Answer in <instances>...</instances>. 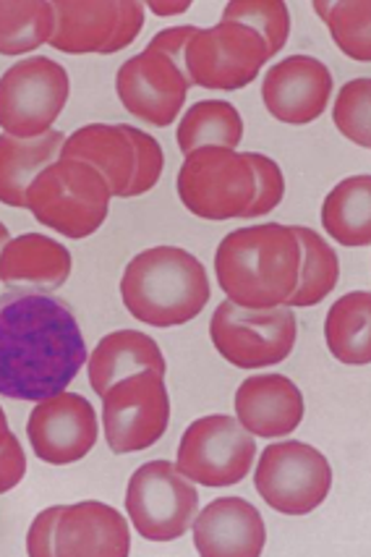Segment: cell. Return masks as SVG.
I'll list each match as a JSON object with an SVG mask.
<instances>
[{
    "label": "cell",
    "instance_id": "6da1fadb",
    "mask_svg": "<svg viewBox=\"0 0 371 557\" xmlns=\"http://www.w3.org/2000/svg\"><path fill=\"white\" fill-rule=\"evenodd\" d=\"M84 364L87 343L66 304L29 288L0 296V395L53 398Z\"/></svg>",
    "mask_w": 371,
    "mask_h": 557
},
{
    "label": "cell",
    "instance_id": "7a4b0ae2",
    "mask_svg": "<svg viewBox=\"0 0 371 557\" xmlns=\"http://www.w3.org/2000/svg\"><path fill=\"white\" fill-rule=\"evenodd\" d=\"M298 270L301 246L290 225L280 223L227 233L214 255V275L227 301L257 312L288 304Z\"/></svg>",
    "mask_w": 371,
    "mask_h": 557
},
{
    "label": "cell",
    "instance_id": "3957f363",
    "mask_svg": "<svg viewBox=\"0 0 371 557\" xmlns=\"http://www.w3.org/2000/svg\"><path fill=\"white\" fill-rule=\"evenodd\" d=\"M121 296L139 322L178 327L201 314L212 288L205 264L181 246H152L126 264Z\"/></svg>",
    "mask_w": 371,
    "mask_h": 557
},
{
    "label": "cell",
    "instance_id": "277c9868",
    "mask_svg": "<svg viewBox=\"0 0 371 557\" xmlns=\"http://www.w3.org/2000/svg\"><path fill=\"white\" fill-rule=\"evenodd\" d=\"M61 158L89 163L113 197H139L154 189L165 168L160 141L126 123H89L63 141Z\"/></svg>",
    "mask_w": 371,
    "mask_h": 557
},
{
    "label": "cell",
    "instance_id": "5b68a950",
    "mask_svg": "<svg viewBox=\"0 0 371 557\" xmlns=\"http://www.w3.org/2000/svg\"><path fill=\"white\" fill-rule=\"evenodd\" d=\"M110 197L106 178L92 165L58 158L29 184L27 207L42 225L79 242L106 223Z\"/></svg>",
    "mask_w": 371,
    "mask_h": 557
},
{
    "label": "cell",
    "instance_id": "8992f818",
    "mask_svg": "<svg viewBox=\"0 0 371 557\" xmlns=\"http://www.w3.org/2000/svg\"><path fill=\"white\" fill-rule=\"evenodd\" d=\"M128 549L126 518L97 500L53 505L32 521L27 534L32 557H126Z\"/></svg>",
    "mask_w": 371,
    "mask_h": 557
},
{
    "label": "cell",
    "instance_id": "52a82bcc",
    "mask_svg": "<svg viewBox=\"0 0 371 557\" xmlns=\"http://www.w3.org/2000/svg\"><path fill=\"white\" fill-rule=\"evenodd\" d=\"M178 197L201 220L244 218L257 194L249 154L227 147H201L178 171Z\"/></svg>",
    "mask_w": 371,
    "mask_h": 557
},
{
    "label": "cell",
    "instance_id": "ba28073f",
    "mask_svg": "<svg viewBox=\"0 0 371 557\" xmlns=\"http://www.w3.org/2000/svg\"><path fill=\"white\" fill-rule=\"evenodd\" d=\"M66 69L53 58H24L0 76V128L16 139H37L53 132L69 102Z\"/></svg>",
    "mask_w": 371,
    "mask_h": 557
},
{
    "label": "cell",
    "instance_id": "9c48e42d",
    "mask_svg": "<svg viewBox=\"0 0 371 557\" xmlns=\"http://www.w3.org/2000/svg\"><path fill=\"white\" fill-rule=\"evenodd\" d=\"M210 338L233 367L262 369L288 359L298 338V322L290 307L257 312L223 301L212 314Z\"/></svg>",
    "mask_w": 371,
    "mask_h": 557
},
{
    "label": "cell",
    "instance_id": "30bf717a",
    "mask_svg": "<svg viewBox=\"0 0 371 557\" xmlns=\"http://www.w3.org/2000/svg\"><path fill=\"white\" fill-rule=\"evenodd\" d=\"M267 45L257 32L236 22L194 32L184 48V74L191 87L236 92L249 87L262 71Z\"/></svg>",
    "mask_w": 371,
    "mask_h": 557
},
{
    "label": "cell",
    "instance_id": "8fae6325",
    "mask_svg": "<svg viewBox=\"0 0 371 557\" xmlns=\"http://www.w3.org/2000/svg\"><path fill=\"white\" fill-rule=\"evenodd\" d=\"M253 458H257V443L251 432H246L238 419L227 413H212L188 424L181 437L175 469L188 482L220 490L244 482Z\"/></svg>",
    "mask_w": 371,
    "mask_h": 557
},
{
    "label": "cell",
    "instance_id": "7c38bea8",
    "mask_svg": "<svg viewBox=\"0 0 371 557\" xmlns=\"http://www.w3.org/2000/svg\"><path fill=\"white\" fill-rule=\"evenodd\" d=\"M253 484L272 510L283 516H306L327 500L332 469L317 448L285 440L264 448L253 471Z\"/></svg>",
    "mask_w": 371,
    "mask_h": 557
},
{
    "label": "cell",
    "instance_id": "4fadbf2b",
    "mask_svg": "<svg viewBox=\"0 0 371 557\" xmlns=\"http://www.w3.org/2000/svg\"><path fill=\"white\" fill-rule=\"evenodd\" d=\"M199 510V492L168 461H149L134 471L126 490V513L149 542L181 540Z\"/></svg>",
    "mask_w": 371,
    "mask_h": 557
},
{
    "label": "cell",
    "instance_id": "5bb4252c",
    "mask_svg": "<svg viewBox=\"0 0 371 557\" xmlns=\"http://www.w3.org/2000/svg\"><path fill=\"white\" fill-rule=\"evenodd\" d=\"M102 424L110 450L139 453L152 448L171 424V395L158 372H136L102 395Z\"/></svg>",
    "mask_w": 371,
    "mask_h": 557
},
{
    "label": "cell",
    "instance_id": "9a60e30c",
    "mask_svg": "<svg viewBox=\"0 0 371 557\" xmlns=\"http://www.w3.org/2000/svg\"><path fill=\"white\" fill-rule=\"evenodd\" d=\"M55 29L50 45L61 53H119L145 27L139 0H55Z\"/></svg>",
    "mask_w": 371,
    "mask_h": 557
},
{
    "label": "cell",
    "instance_id": "2e32d148",
    "mask_svg": "<svg viewBox=\"0 0 371 557\" xmlns=\"http://www.w3.org/2000/svg\"><path fill=\"white\" fill-rule=\"evenodd\" d=\"M188 84L184 63L147 45L145 53L128 58L115 76V89L126 108L149 126H171L184 108Z\"/></svg>",
    "mask_w": 371,
    "mask_h": 557
},
{
    "label": "cell",
    "instance_id": "e0dca14e",
    "mask_svg": "<svg viewBox=\"0 0 371 557\" xmlns=\"http://www.w3.org/2000/svg\"><path fill=\"white\" fill-rule=\"evenodd\" d=\"M95 408L79 393H58L37 400L27 422V437L35 456L45 463H76L97 443Z\"/></svg>",
    "mask_w": 371,
    "mask_h": 557
},
{
    "label": "cell",
    "instance_id": "ac0fdd59",
    "mask_svg": "<svg viewBox=\"0 0 371 557\" xmlns=\"http://www.w3.org/2000/svg\"><path fill=\"white\" fill-rule=\"evenodd\" d=\"M332 95V74L311 55H290L267 71L262 100L272 119L304 126L324 113Z\"/></svg>",
    "mask_w": 371,
    "mask_h": 557
},
{
    "label": "cell",
    "instance_id": "d6986e66",
    "mask_svg": "<svg viewBox=\"0 0 371 557\" xmlns=\"http://www.w3.org/2000/svg\"><path fill=\"white\" fill-rule=\"evenodd\" d=\"M194 547L201 557H257L267 542L264 518L244 497H218L194 516Z\"/></svg>",
    "mask_w": 371,
    "mask_h": 557
},
{
    "label": "cell",
    "instance_id": "ffe728a7",
    "mask_svg": "<svg viewBox=\"0 0 371 557\" xmlns=\"http://www.w3.org/2000/svg\"><path fill=\"white\" fill-rule=\"evenodd\" d=\"M236 417L253 437H285L301 424L304 395L283 374H257L240 382Z\"/></svg>",
    "mask_w": 371,
    "mask_h": 557
},
{
    "label": "cell",
    "instance_id": "44dd1931",
    "mask_svg": "<svg viewBox=\"0 0 371 557\" xmlns=\"http://www.w3.org/2000/svg\"><path fill=\"white\" fill-rule=\"evenodd\" d=\"M71 251L42 233H24L0 249V281L53 294L69 281Z\"/></svg>",
    "mask_w": 371,
    "mask_h": 557
},
{
    "label": "cell",
    "instance_id": "7402d4cb",
    "mask_svg": "<svg viewBox=\"0 0 371 557\" xmlns=\"http://www.w3.org/2000/svg\"><path fill=\"white\" fill-rule=\"evenodd\" d=\"M158 372L165 377V356L160 346L139 330H115L97 343L89 356V385L100 395L108 393L115 382L136 372Z\"/></svg>",
    "mask_w": 371,
    "mask_h": 557
},
{
    "label": "cell",
    "instance_id": "603a6c76",
    "mask_svg": "<svg viewBox=\"0 0 371 557\" xmlns=\"http://www.w3.org/2000/svg\"><path fill=\"white\" fill-rule=\"evenodd\" d=\"M63 141V132H48L37 139L0 134V202L27 207L29 184L61 158Z\"/></svg>",
    "mask_w": 371,
    "mask_h": 557
},
{
    "label": "cell",
    "instance_id": "cb8c5ba5",
    "mask_svg": "<svg viewBox=\"0 0 371 557\" xmlns=\"http://www.w3.org/2000/svg\"><path fill=\"white\" fill-rule=\"evenodd\" d=\"M330 354L341 364L367 367L371 359V294L354 290L330 307L324 322Z\"/></svg>",
    "mask_w": 371,
    "mask_h": 557
},
{
    "label": "cell",
    "instance_id": "d4e9b609",
    "mask_svg": "<svg viewBox=\"0 0 371 557\" xmlns=\"http://www.w3.org/2000/svg\"><path fill=\"white\" fill-rule=\"evenodd\" d=\"M324 231L343 246L371 244V178L350 176L324 197Z\"/></svg>",
    "mask_w": 371,
    "mask_h": 557
},
{
    "label": "cell",
    "instance_id": "484cf974",
    "mask_svg": "<svg viewBox=\"0 0 371 557\" xmlns=\"http://www.w3.org/2000/svg\"><path fill=\"white\" fill-rule=\"evenodd\" d=\"M293 233L301 246V270H298V286L285 307H317L335 290L337 277H341V259L317 231L293 225Z\"/></svg>",
    "mask_w": 371,
    "mask_h": 557
},
{
    "label": "cell",
    "instance_id": "4316f807",
    "mask_svg": "<svg viewBox=\"0 0 371 557\" xmlns=\"http://www.w3.org/2000/svg\"><path fill=\"white\" fill-rule=\"evenodd\" d=\"M178 147L184 154H191L201 147H227L236 150L244 139V121L240 113L225 100H201L188 108L178 123Z\"/></svg>",
    "mask_w": 371,
    "mask_h": 557
},
{
    "label": "cell",
    "instance_id": "83f0119b",
    "mask_svg": "<svg viewBox=\"0 0 371 557\" xmlns=\"http://www.w3.org/2000/svg\"><path fill=\"white\" fill-rule=\"evenodd\" d=\"M55 29L53 3L0 0V55H24L50 42Z\"/></svg>",
    "mask_w": 371,
    "mask_h": 557
},
{
    "label": "cell",
    "instance_id": "f1b7e54d",
    "mask_svg": "<svg viewBox=\"0 0 371 557\" xmlns=\"http://www.w3.org/2000/svg\"><path fill=\"white\" fill-rule=\"evenodd\" d=\"M311 9L330 27L332 40L345 55L354 61H369L371 42H369V22H371V3L369 0H314Z\"/></svg>",
    "mask_w": 371,
    "mask_h": 557
},
{
    "label": "cell",
    "instance_id": "f546056e",
    "mask_svg": "<svg viewBox=\"0 0 371 557\" xmlns=\"http://www.w3.org/2000/svg\"><path fill=\"white\" fill-rule=\"evenodd\" d=\"M223 22L257 32L267 45V58L277 55L290 35V11L283 0H231L223 9Z\"/></svg>",
    "mask_w": 371,
    "mask_h": 557
},
{
    "label": "cell",
    "instance_id": "4dcf8cb0",
    "mask_svg": "<svg viewBox=\"0 0 371 557\" xmlns=\"http://www.w3.org/2000/svg\"><path fill=\"white\" fill-rule=\"evenodd\" d=\"M371 82L363 79L348 82L335 97V110H332V121H335L337 132L345 139H350L358 147L371 145Z\"/></svg>",
    "mask_w": 371,
    "mask_h": 557
},
{
    "label": "cell",
    "instance_id": "1f68e13d",
    "mask_svg": "<svg viewBox=\"0 0 371 557\" xmlns=\"http://www.w3.org/2000/svg\"><path fill=\"white\" fill-rule=\"evenodd\" d=\"M249 154V163L253 168V178H257V194H253V202L246 210L244 218H262L270 215L275 207L283 202L285 197V178L280 165L272 158L259 152H246Z\"/></svg>",
    "mask_w": 371,
    "mask_h": 557
},
{
    "label": "cell",
    "instance_id": "d6a6232c",
    "mask_svg": "<svg viewBox=\"0 0 371 557\" xmlns=\"http://www.w3.org/2000/svg\"><path fill=\"white\" fill-rule=\"evenodd\" d=\"M27 474V456H24L18 437L11 435L9 443L0 448V495L11 492Z\"/></svg>",
    "mask_w": 371,
    "mask_h": 557
},
{
    "label": "cell",
    "instance_id": "836d02e7",
    "mask_svg": "<svg viewBox=\"0 0 371 557\" xmlns=\"http://www.w3.org/2000/svg\"><path fill=\"white\" fill-rule=\"evenodd\" d=\"M188 0H181V3H149L147 9H152V14L158 16H173V14H184L188 9Z\"/></svg>",
    "mask_w": 371,
    "mask_h": 557
},
{
    "label": "cell",
    "instance_id": "e575fe53",
    "mask_svg": "<svg viewBox=\"0 0 371 557\" xmlns=\"http://www.w3.org/2000/svg\"><path fill=\"white\" fill-rule=\"evenodd\" d=\"M14 435V432L9 430V419H5V413H3V408H0V448H3L5 443H9V437Z\"/></svg>",
    "mask_w": 371,
    "mask_h": 557
},
{
    "label": "cell",
    "instance_id": "d590c367",
    "mask_svg": "<svg viewBox=\"0 0 371 557\" xmlns=\"http://www.w3.org/2000/svg\"><path fill=\"white\" fill-rule=\"evenodd\" d=\"M9 242H11V236H9V228H5V225L0 223V249H3V246L9 244Z\"/></svg>",
    "mask_w": 371,
    "mask_h": 557
}]
</instances>
